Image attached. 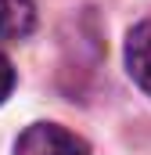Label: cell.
<instances>
[{"mask_svg": "<svg viewBox=\"0 0 151 155\" xmlns=\"http://www.w3.org/2000/svg\"><path fill=\"white\" fill-rule=\"evenodd\" d=\"M14 155H90V152H86V144L76 134H69L65 126L36 123V126H29L18 137Z\"/></svg>", "mask_w": 151, "mask_h": 155, "instance_id": "cell-1", "label": "cell"}, {"mask_svg": "<svg viewBox=\"0 0 151 155\" xmlns=\"http://www.w3.org/2000/svg\"><path fill=\"white\" fill-rule=\"evenodd\" d=\"M126 69H130L133 83L144 94H151V22H140V25L130 29V36H126Z\"/></svg>", "mask_w": 151, "mask_h": 155, "instance_id": "cell-2", "label": "cell"}, {"mask_svg": "<svg viewBox=\"0 0 151 155\" xmlns=\"http://www.w3.org/2000/svg\"><path fill=\"white\" fill-rule=\"evenodd\" d=\"M36 25L33 0H0V40H22Z\"/></svg>", "mask_w": 151, "mask_h": 155, "instance_id": "cell-3", "label": "cell"}, {"mask_svg": "<svg viewBox=\"0 0 151 155\" xmlns=\"http://www.w3.org/2000/svg\"><path fill=\"white\" fill-rule=\"evenodd\" d=\"M11 87H14V69H11V61L0 54V105H4V97L11 94Z\"/></svg>", "mask_w": 151, "mask_h": 155, "instance_id": "cell-4", "label": "cell"}]
</instances>
